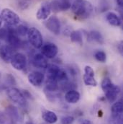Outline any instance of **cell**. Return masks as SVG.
<instances>
[{"mask_svg": "<svg viewBox=\"0 0 123 124\" xmlns=\"http://www.w3.org/2000/svg\"><path fill=\"white\" fill-rule=\"evenodd\" d=\"M71 11L77 19L85 20L92 14V4L87 0H75L71 6Z\"/></svg>", "mask_w": 123, "mask_h": 124, "instance_id": "1", "label": "cell"}, {"mask_svg": "<svg viewBox=\"0 0 123 124\" xmlns=\"http://www.w3.org/2000/svg\"><path fill=\"white\" fill-rule=\"evenodd\" d=\"M101 87L107 100L111 103L115 102L118 94L120 93V87L114 85L111 79L108 77H106L102 80Z\"/></svg>", "mask_w": 123, "mask_h": 124, "instance_id": "2", "label": "cell"}, {"mask_svg": "<svg viewBox=\"0 0 123 124\" xmlns=\"http://www.w3.org/2000/svg\"><path fill=\"white\" fill-rule=\"evenodd\" d=\"M0 15L2 20H4L9 26H16L20 23V18L19 15L10 9L5 8L2 9Z\"/></svg>", "mask_w": 123, "mask_h": 124, "instance_id": "3", "label": "cell"}, {"mask_svg": "<svg viewBox=\"0 0 123 124\" xmlns=\"http://www.w3.org/2000/svg\"><path fill=\"white\" fill-rule=\"evenodd\" d=\"M27 36L31 45L35 48H40L43 45V36L41 32L35 28H30L28 29Z\"/></svg>", "mask_w": 123, "mask_h": 124, "instance_id": "4", "label": "cell"}, {"mask_svg": "<svg viewBox=\"0 0 123 124\" xmlns=\"http://www.w3.org/2000/svg\"><path fill=\"white\" fill-rule=\"evenodd\" d=\"M7 93L9 98L12 102L18 104L20 106L22 107H25L26 105V99L20 90L15 87H10L7 90Z\"/></svg>", "mask_w": 123, "mask_h": 124, "instance_id": "5", "label": "cell"}, {"mask_svg": "<svg viewBox=\"0 0 123 124\" xmlns=\"http://www.w3.org/2000/svg\"><path fill=\"white\" fill-rule=\"evenodd\" d=\"M7 33L6 39L7 40V42L9 44V46H11L15 49L21 47L22 46V42L17 33L16 28H14L13 27L10 26L7 29Z\"/></svg>", "mask_w": 123, "mask_h": 124, "instance_id": "6", "label": "cell"}, {"mask_svg": "<svg viewBox=\"0 0 123 124\" xmlns=\"http://www.w3.org/2000/svg\"><path fill=\"white\" fill-rule=\"evenodd\" d=\"M45 28L54 35H58L61 32V23L59 19L55 16H51L44 22Z\"/></svg>", "mask_w": 123, "mask_h": 124, "instance_id": "7", "label": "cell"}, {"mask_svg": "<svg viewBox=\"0 0 123 124\" xmlns=\"http://www.w3.org/2000/svg\"><path fill=\"white\" fill-rule=\"evenodd\" d=\"M40 48L41 54L48 59H54L58 53V48L57 46L50 42L43 45Z\"/></svg>", "mask_w": 123, "mask_h": 124, "instance_id": "8", "label": "cell"}, {"mask_svg": "<svg viewBox=\"0 0 123 124\" xmlns=\"http://www.w3.org/2000/svg\"><path fill=\"white\" fill-rule=\"evenodd\" d=\"M10 63L14 69L21 71L25 69L27 66V58L22 53H16L12 57Z\"/></svg>", "mask_w": 123, "mask_h": 124, "instance_id": "9", "label": "cell"}, {"mask_svg": "<svg viewBox=\"0 0 123 124\" xmlns=\"http://www.w3.org/2000/svg\"><path fill=\"white\" fill-rule=\"evenodd\" d=\"M94 71L92 66H86L84 68V74L83 76V80L86 85L91 87H96L97 82L94 78Z\"/></svg>", "mask_w": 123, "mask_h": 124, "instance_id": "10", "label": "cell"}, {"mask_svg": "<svg viewBox=\"0 0 123 124\" xmlns=\"http://www.w3.org/2000/svg\"><path fill=\"white\" fill-rule=\"evenodd\" d=\"M15 54V48L9 45H4L0 48V57L6 63H10Z\"/></svg>", "mask_w": 123, "mask_h": 124, "instance_id": "11", "label": "cell"}, {"mask_svg": "<svg viewBox=\"0 0 123 124\" xmlns=\"http://www.w3.org/2000/svg\"><path fill=\"white\" fill-rule=\"evenodd\" d=\"M51 13V9L50 2L43 3L36 13V17L40 20H47Z\"/></svg>", "mask_w": 123, "mask_h": 124, "instance_id": "12", "label": "cell"}, {"mask_svg": "<svg viewBox=\"0 0 123 124\" xmlns=\"http://www.w3.org/2000/svg\"><path fill=\"white\" fill-rule=\"evenodd\" d=\"M44 78V74L37 71H32L28 75V81L34 87H40L43 84Z\"/></svg>", "mask_w": 123, "mask_h": 124, "instance_id": "13", "label": "cell"}, {"mask_svg": "<svg viewBox=\"0 0 123 124\" xmlns=\"http://www.w3.org/2000/svg\"><path fill=\"white\" fill-rule=\"evenodd\" d=\"M123 107V102L122 100H120V101L115 102L111 108L112 118L115 121L117 122H120V123L122 122Z\"/></svg>", "mask_w": 123, "mask_h": 124, "instance_id": "14", "label": "cell"}, {"mask_svg": "<svg viewBox=\"0 0 123 124\" xmlns=\"http://www.w3.org/2000/svg\"><path fill=\"white\" fill-rule=\"evenodd\" d=\"M32 65L38 69H46L48 66V62L46 58L40 53L36 54L33 56L32 59Z\"/></svg>", "mask_w": 123, "mask_h": 124, "instance_id": "15", "label": "cell"}, {"mask_svg": "<svg viewBox=\"0 0 123 124\" xmlns=\"http://www.w3.org/2000/svg\"><path fill=\"white\" fill-rule=\"evenodd\" d=\"M5 113L12 120L14 124H17L20 121V114L18 109L13 105H9L5 108Z\"/></svg>", "mask_w": 123, "mask_h": 124, "instance_id": "16", "label": "cell"}, {"mask_svg": "<svg viewBox=\"0 0 123 124\" xmlns=\"http://www.w3.org/2000/svg\"><path fill=\"white\" fill-rule=\"evenodd\" d=\"M41 113H42L43 119L47 124H53L56 123L58 121V117H57L56 114L55 113H53V111H51V110L43 108V109H42Z\"/></svg>", "mask_w": 123, "mask_h": 124, "instance_id": "17", "label": "cell"}, {"mask_svg": "<svg viewBox=\"0 0 123 124\" xmlns=\"http://www.w3.org/2000/svg\"><path fill=\"white\" fill-rule=\"evenodd\" d=\"M65 100L67 102L75 104L80 100V94L76 90H71L66 92L65 94Z\"/></svg>", "mask_w": 123, "mask_h": 124, "instance_id": "18", "label": "cell"}, {"mask_svg": "<svg viewBox=\"0 0 123 124\" xmlns=\"http://www.w3.org/2000/svg\"><path fill=\"white\" fill-rule=\"evenodd\" d=\"M106 20L109 25L115 26V27L120 26L121 23H122V21H121V19L120 18V17L117 14H115V12H109L107 13Z\"/></svg>", "mask_w": 123, "mask_h": 124, "instance_id": "19", "label": "cell"}, {"mask_svg": "<svg viewBox=\"0 0 123 124\" xmlns=\"http://www.w3.org/2000/svg\"><path fill=\"white\" fill-rule=\"evenodd\" d=\"M45 90L51 92H57L59 90L58 82L57 79L53 77H46L45 80Z\"/></svg>", "mask_w": 123, "mask_h": 124, "instance_id": "20", "label": "cell"}, {"mask_svg": "<svg viewBox=\"0 0 123 124\" xmlns=\"http://www.w3.org/2000/svg\"><path fill=\"white\" fill-rule=\"evenodd\" d=\"M87 38L89 39V40H93L95 41L99 44H104V38L102 36V35L101 34V32H99L97 31H92L89 32H87Z\"/></svg>", "mask_w": 123, "mask_h": 124, "instance_id": "21", "label": "cell"}, {"mask_svg": "<svg viewBox=\"0 0 123 124\" xmlns=\"http://www.w3.org/2000/svg\"><path fill=\"white\" fill-rule=\"evenodd\" d=\"M71 40L73 43L82 45L83 44V33L80 31H73L70 33Z\"/></svg>", "mask_w": 123, "mask_h": 124, "instance_id": "22", "label": "cell"}, {"mask_svg": "<svg viewBox=\"0 0 123 124\" xmlns=\"http://www.w3.org/2000/svg\"><path fill=\"white\" fill-rule=\"evenodd\" d=\"M94 56L97 62H101V63H104L107 60V55L105 52L103 51H96L94 53Z\"/></svg>", "mask_w": 123, "mask_h": 124, "instance_id": "23", "label": "cell"}, {"mask_svg": "<svg viewBox=\"0 0 123 124\" xmlns=\"http://www.w3.org/2000/svg\"><path fill=\"white\" fill-rule=\"evenodd\" d=\"M44 93L46 95L47 99L50 102H56L57 100V99L58 98V97H59L58 94H57L56 92H51V91H48V90L45 89Z\"/></svg>", "mask_w": 123, "mask_h": 124, "instance_id": "24", "label": "cell"}, {"mask_svg": "<svg viewBox=\"0 0 123 124\" xmlns=\"http://www.w3.org/2000/svg\"><path fill=\"white\" fill-rule=\"evenodd\" d=\"M0 124H14V123L7 116L5 112L0 110Z\"/></svg>", "mask_w": 123, "mask_h": 124, "instance_id": "25", "label": "cell"}, {"mask_svg": "<svg viewBox=\"0 0 123 124\" xmlns=\"http://www.w3.org/2000/svg\"><path fill=\"white\" fill-rule=\"evenodd\" d=\"M28 29L29 28L26 25H20L17 27L16 31H17V33L19 36H25V35H27Z\"/></svg>", "mask_w": 123, "mask_h": 124, "instance_id": "26", "label": "cell"}, {"mask_svg": "<svg viewBox=\"0 0 123 124\" xmlns=\"http://www.w3.org/2000/svg\"><path fill=\"white\" fill-rule=\"evenodd\" d=\"M5 86H14L16 85L14 77L12 74H6L5 76Z\"/></svg>", "mask_w": 123, "mask_h": 124, "instance_id": "27", "label": "cell"}, {"mask_svg": "<svg viewBox=\"0 0 123 124\" xmlns=\"http://www.w3.org/2000/svg\"><path fill=\"white\" fill-rule=\"evenodd\" d=\"M61 11H66L71 8V4L70 0H59Z\"/></svg>", "mask_w": 123, "mask_h": 124, "instance_id": "28", "label": "cell"}, {"mask_svg": "<svg viewBox=\"0 0 123 124\" xmlns=\"http://www.w3.org/2000/svg\"><path fill=\"white\" fill-rule=\"evenodd\" d=\"M30 0H20L19 4H18V6H19V7H20V9L25 10V9H27L30 7Z\"/></svg>", "mask_w": 123, "mask_h": 124, "instance_id": "29", "label": "cell"}, {"mask_svg": "<svg viewBox=\"0 0 123 124\" xmlns=\"http://www.w3.org/2000/svg\"><path fill=\"white\" fill-rule=\"evenodd\" d=\"M74 121V118L71 116H64L61 118V124H72Z\"/></svg>", "mask_w": 123, "mask_h": 124, "instance_id": "30", "label": "cell"}, {"mask_svg": "<svg viewBox=\"0 0 123 124\" xmlns=\"http://www.w3.org/2000/svg\"><path fill=\"white\" fill-rule=\"evenodd\" d=\"M68 72L72 77H76L79 74V71L77 68L73 67V66H69L68 67Z\"/></svg>", "mask_w": 123, "mask_h": 124, "instance_id": "31", "label": "cell"}, {"mask_svg": "<svg viewBox=\"0 0 123 124\" xmlns=\"http://www.w3.org/2000/svg\"><path fill=\"white\" fill-rule=\"evenodd\" d=\"M22 93V94H23L24 97H25V99H27V98L30 99V98H32V95H31V94L29 93L28 90H23Z\"/></svg>", "mask_w": 123, "mask_h": 124, "instance_id": "32", "label": "cell"}, {"mask_svg": "<svg viewBox=\"0 0 123 124\" xmlns=\"http://www.w3.org/2000/svg\"><path fill=\"white\" fill-rule=\"evenodd\" d=\"M80 124H93L92 122L89 120H83L80 122Z\"/></svg>", "mask_w": 123, "mask_h": 124, "instance_id": "33", "label": "cell"}, {"mask_svg": "<svg viewBox=\"0 0 123 124\" xmlns=\"http://www.w3.org/2000/svg\"><path fill=\"white\" fill-rule=\"evenodd\" d=\"M115 1H116V3L117 4V5L120 8H122L123 6V0H115Z\"/></svg>", "mask_w": 123, "mask_h": 124, "instance_id": "34", "label": "cell"}, {"mask_svg": "<svg viewBox=\"0 0 123 124\" xmlns=\"http://www.w3.org/2000/svg\"><path fill=\"white\" fill-rule=\"evenodd\" d=\"M1 24H2V19H1V15H0V28H1Z\"/></svg>", "mask_w": 123, "mask_h": 124, "instance_id": "35", "label": "cell"}, {"mask_svg": "<svg viewBox=\"0 0 123 124\" xmlns=\"http://www.w3.org/2000/svg\"><path fill=\"white\" fill-rule=\"evenodd\" d=\"M47 124V123H44V124Z\"/></svg>", "mask_w": 123, "mask_h": 124, "instance_id": "36", "label": "cell"}, {"mask_svg": "<svg viewBox=\"0 0 123 124\" xmlns=\"http://www.w3.org/2000/svg\"><path fill=\"white\" fill-rule=\"evenodd\" d=\"M1 73H0V78H1Z\"/></svg>", "mask_w": 123, "mask_h": 124, "instance_id": "37", "label": "cell"}, {"mask_svg": "<svg viewBox=\"0 0 123 124\" xmlns=\"http://www.w3.org/2000/svg\"><path fill=\"white\" fill-rule=\"evenodd\" d=\"M0 44H1V42H0Z\"/></svg>", "mask_w": 123, "mask_h": 124, "instance_id": "38", "label": "cell"}]
</instances>
